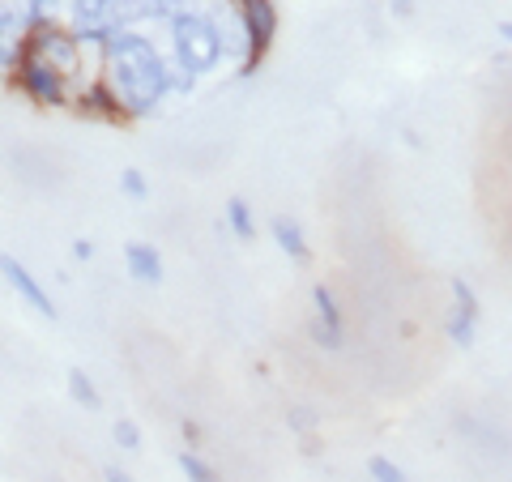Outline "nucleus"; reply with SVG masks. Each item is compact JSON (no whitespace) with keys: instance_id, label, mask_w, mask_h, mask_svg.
Returning <instances> with one entry per match:
<instances>
[{"instance_id":"f257e3e1","label":"nucleus","mask_w":512,"mask_h":482,"mask_svg":"<svg viewBox=\"0 0 512 482\" xmlns=\"http://www.w3.org/2000/svg\"><path fill=\"white\" fill-rule=\"evenodd\" d=\"M103 77L124 103L128 120L154 116L171 94V60L141 30H111L103 47Z\"/></svg>"},{"instance_id":"f03ea898","label":"nucleus","mask_w":512,"mask_h":482,"mask_svg":"<svg viewBox=\"0 0 512 482\" xmlns=\"http://www.w3.org/2000/svg\"><path fill=\"white\" fill-rule=\"evenodd\" d=\"M167 26H171V69L205 77V73L218 69L222 56H227V30H222V22L214 13L188 9Z\"/></svg>"},{"instance_id":"7ed1b4c3","label":"nucleus","mask_w":512,"mask_h":482,"mask_svg":"<svg viewBox=\"0 0 512 482\" xmlns=\"http://www.w3.org/2000/svg\"><path fill=\"white\" fill-rule=\"evenodd\" d=\"M26 52L47 60L52 69H60L69 82H73V77H82V69H86L82 39L73 35V26H60L52 18H30V26H26Z\"/></svg>"},{"instance_id":"20e7f679","label":"nucleus","mask_w":512,"mask_h":482,"mask_svg":"<svg viewBox=\"0 0 512 482\" xmlns=\"http://www.w3.org/2000/svg\"><path fill=\"white\" fill-rule=\"evenodd\" d=\"M239 30H244V52H239V73H256L278 39V9L274 0H235Z\"/></svg>"},{"instance_id":"39448f33","label":"nucleus","mask_w":512,"mask_h":482,"mask_svg":"<svg viewBox=\"0 0 512 482\" xmlns=\"http://www.w3.org/2000/svg\"><path fill=\"white\" fill-rule=\"evenodd\" d=\"M9 82L18 86L22 94L35 107H73V90H69V77H64L60 69H52L47 60L22 52V60L13 64Z\"/></svg>"},{"instance_id":"423d86ee","label":"nucleus","mask_w":512,"mask_h":482,"mask_svg":"<svg viewBox=\"0 0 512 482\" xmlns=\"http://www.w3.org/2000/svg\"><path fill=\"white\" fill-rule=\"evenodd\" d=\"M73 111H77L82 120L111 124V128L133 124V120H128V111H124V103L116 99V90L107 86V77H94V82H86L82 90H77V94H73Z\"/></svg>"},{"instance_id":"0eeeda50","label":"nucleus","mask_w":512,"mask_h":482,"mask_svg":"<svg viewBox=\"0 0 512 482\" xmlns=\"http://www.w3.org/2000/svg\"><path fill=\"white\" fill-rule=\"evenodd\" d=\"M312 308H316V320H312V337H316V346H325V350H342V346H346L342 308H338V295H333L325 282H316V286H312Z\"/></svg>"},{"instance_id":"6e6552de","label":"nucleus","mask_w":512,"mask_h":482,"mask_svg":"<svg viewBox=\"0 0 512 482\" xmlns=\"http://www.w3.org/2000/svg\"><path fill=\"white\" fill-rule=\"evenodd\" d=\"M0 273H5V282L18 291V299H26L30 308H35L39 316H47V320H56V303H52V295L43 291V282L30 273L18 256H9V252H0Z\"/></svg>"},{"instance_id":"1a4fd4ad","label":"nucleus","mask_w":512,"mask_h":482,"mask_svg":"<svg viewBox=\"0 0 512 482\" xmlns=\"http://www.w3.org/2000/svg\"><path fill=\"white\" fill-rule=\"evenodd\" d=\"M26 26H30L26 5H0V73H13V64L22 60Z\"/></svg>"},{"instance_id":"9d476101","label":"nucleus","mask_w":512,"mask_h":482,"mask_svg":"<svg viewBox=\"0 0 512 482\" xmlns=\"http://www.w3.org/2000/svg\"><path fill=\"white\" fill-rule=\"evenodd\" d=\"M453 295H457V308L453 316H448V342H457V346H474V333H478V295H474V286L466 278H453Z\"/></svg>"},{"instance_id":"9b49d317","label":"nucleus","mask_w":512,"mask_h":482,"mask_svg":"<svg viewBox=\"0 0 512 482\" xmlns=\"http://www.w3.org/2000/svg\"><path fill=\"white\" fill-rule=\"evenodd\" d=\"M124 265H128V273H133L137 282H146V286L163 282V256H158V248L146 244V239H128L124 244Z\"/></svg>"},{"instance_id":"f8f14e48","label":"nucleus","mask_w":512,"mask_h":482,"mask_svg":"<svg viewBox=\"0 0 512 482\" xmlns=\"http://www.w3.org/2000/svg\"><path fill=\"white\" fill-rule=\"evenodd\" d=\"M269 231H274V239H278V248L291 256V261H299V265H308L312 261V248H308V239H303V227L295 218H286V214H278L274 222H269Z\"/></svg>"},{"instance_id":"ddd939ff","label":"nucleus","mask_w":512,"mask_h":482,"mask_svg":"<svg viewBox=\"0 0 512 482\" xmlns=\"http://www.w3.org/2000/svg\"><path fill=\"white\" fill-rule=\"evenodd\" d=\"M141 22H154V0H111V30H137Z\"/></svg>"},{"instance_id":"4468645a","label":"nucleus","mask_w":512,"mask_h":482,"mask_svg":"<svg viewBox=\"0 0 512 482\" xmlns=\"http://www.w3.org/2000/svg\"><path fill=\"white\" fill-rule=\"evenodd\" d=\"M64 5H69L73 30H82V26H107L111 0H64Z\"/></svg>"},{"instance_id":"2eb2a0df","label":"nucleus","mask_w":512,"mask_h":482,"mask_svg":"<svg viewBox=\"0 0 512 482\" xmlns=\"http://www.w3.org/2000/svg\"><path fill=\"white\" fill-rule=\"evenodd\" d=\"M227 227L235 231V239H244V244H252V239H256V218H252V205L244 197L227 201Z\"/></svg>"},{"instance_id":"dca6fc26","label":"nucleus","mask_w":512,"mask_h":482,"mask_svg":"<svg viewBox=\"0 0 512 482\" xmlns=\"http://www.w3.org/2000/svg\"><path fill=\"white\" fill-rule=\"evenodd\" d=\"M64 384H69V397L77 401V406H86V410H99V406H103L99 389H94V380L82 372V367H69V376H64Z\"/></svg>"},{"instance_id":"f3484780","label":"nucleus","mask_w":512,"mask_h":482,"mask_svg":"<svg viewBox=\"0 0 512 482\" xmlns=\"http://www.w3.org/2000/svg\"><path fill=\"white\" fill-rule=\"evenodd\" d=\"M180 470H184L188 482H222V474L201 453H192V448H184V453H180Z\"/></svg>"},{"instance_id":"a211bd4d","label":"nucleus","mask_w":512,"mask_h":482,"mask_svg":"<svg viewBox=\"0 0 512 482\" xmlns=\"http://www.w3.org/2000/svg\"><path fill=\"white\" fill-rule=\"evenodd\" d=\"M120 192L124 197H133V201H150V184H146V175H141L137 167L120 171Z\"/></svg>"},{"instance_id":"6ab92c4d","label":"nucleus","mask_w":512,"mask_h":482,"mask_svg":"<svg viewBox=\"0 0 512 482\" xmlns=\"http://www.w3.org/2000/svg\"><path fill=\"white\" fill-rule=\"evenodd\" d=\"M367 474H372L376 482H410L402 474V465H393L389 457H372V461H367Z\"/></svg>"},{"instance_id":"aec40b11","label":"nucleus","mask_w":512,"mask_h":482,"mask_svg":"<svg viewBox=\"0 0 512 482\" xmlns=\"http://www.w3.org/2000/svg\"><path fill=\"white\" fill-rule=\"evenodd\" d=\"M188 9H201V5L197 0H154V22H175Z\"/></svg>"},{"instance_id":"412c9836","label":"nucleus","mask_w":512,"mask_h":482,"mask_svg":"<svg viewBox=\"0 0 512 482\" xmlns=\"http://www.w3.org/2000/svg\"><path fill=\"white\" fill-rule=\"evenodd\" d=\"M116 444L128 448V453H137L141 448V427L133 419H116Z\"/></svg>"},{"instance_id":"4be33fe9","label":"nucleus","mask_w":512,"mask_h":482,"mask_svg":"<svg viewBox=\"0 0 512 482\" xmlns=\"http://www.w3.org/2000/svg\"><path fill=\"white\" fill-rule=\"evenodd\" d=\"M22 5L30 9V18H52V13L64 5V0H22Z\"/></svg>"},{"instance_id":"5701e85b","label":"nucleus","mask_w":512,"mask_h":482,"mask_svg":"<svg viewBox=\"0 0 512 482\" xmlns=\"http://www.w3.org/2000/svg\"><path fill=\"white\" fill-rule=\"evenodd\" d=\"M73 256H77V261H90L94 244H90V239H73Z\"/></svg>"},{"instance_id":"b1692460","label":"nucleus","mask_w":512,"mask_h":482,"mask_svg":"<svg viewBox=\"0 0 512 482\" xmlns=\"http://www.w3.org/2000/svg\"><path fill=\"white\" fill-rule=\"evenodd\" d=\"M184 440H188V444H201V423L184 419Z\"/></svg>"},{"instance_id":"393cba45","label":"nucleus","mask_w":512,"mask_h":482,"mask_svg":"<svg viewBox=\"0 0 512 482\" xmlns=\"http://www.w3.org/2000/svg\"><path fill=\"white\" fill-rule=\"evenodd\" d=\"M389 5H393V13H397V18H410V13H414V5H410V0H389Z\"/></svg>"},{"instance_id":"a878e982","label":"nucleus","mask_w":512,"mask_h":482,"mask_svg":"<svg viewBox=\"0 0 512 482\" xmlns=\"http://www.w3.org/2000/svg\"><path fill=\"white\" fill-rule=\"evenodd\" d=\"M103 478H107V482H133L124 470H116V465H107V474H103Z\"/></svg>"},{"instance_id":"bb28decb","label":"nucleus","mask_w":512,"mask_h":482,"mask_svg":"<svg viewBox=\"0 0 512 482\" xmlns=\"http://www.w3.org/2000/svg\"><path fill=\"white\" fill-rule=\"evenodd\" d=\"M495 30H500V39H504V43H512V22H500Z\"/></svg>"}]
</instances>
